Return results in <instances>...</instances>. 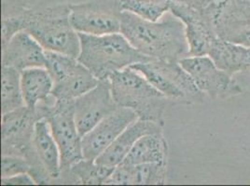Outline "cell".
Masks as SVG:
<instances>
[{"instance_id": "obj_1", "label": "cell", "mask_w": 250, "mask_h": 186, "mask_svg": "<svg viewBox=\"0 0 250 186\" xmlns=\"http://www.w3.org/2000/svg\"><path fill=\"white\" fill-rule=\"evenodd\" d=\"M3 12L2 47L21 30L30 33L45 51L78 59L81 52L79 33L69 21L70 4L63 0H40L31 7H14Z\"/></svg>"}, {"instance_id": "obj_2", "label": "cell", "mask_w": 250, "mask_h": 186, "mask_svg": "<svg viewBox=\"0 0 250 186\" xmlns=\"http://www.w3.org/2000/svg\"><path fill=\"white\" fill-rule=\"evenodd\" d=\"M121 33L138 52L153 60L178 62L188 57L185 25L170 11L157 21L122 11Z\"/></svg>"}, {"instance_id": "obj_3", "label": "cell", "mask_w": 250, "mask_h": 186, "mask_svg": "<svg viewBox=\"0 0 250 186\" xmlns=\"http://www.w3.org/2000/svg\"><path fill=\"white\" fill-rule=\"evenodd\" d=\"M81 52L78 61L98 80L109 79L117 71L153 60L135 49L122 33L94 36L79 33Z\"/></svg>"}, {"instance_id": "obj_4", "label": "cell", "mask_w": 250, "mask_h": 186, "mask_svg": "<svg viewBox=\"0 0 250 186\" xmlns=\"http://www.w3.org/2000/svg\"><path fill=\"white\" fill-rule=\"evenodd\" d=\"M115 102L120 107L133 110L139 119L164 124L167 98L145 76L131 67L113 73L109 76Z\"/></svg>"}, {"instance_id": "obj_5", "label": "cell", "mask_w": 250, "mask_h": 186, "mask_svg": "<svg viewBox=\"0 0 250 186\" xmlns=\"http://www.w3.org/2000/svg\"><path fill=\"white\" fill-rule=\"evenodd\" d=\"M44 118L49 123L52 135L61 154V182L73 183L70 176L71 167L83 159V137L76 120L74 101L53 99L49 104H41Z\"/></svg>"}, {"instance_id": "obj_6", "label": "cell", "mask_w": 250, "mask_h": 186, "mask_svg": "<svg viewBox=\"0 0 250 186\" xmlns=\"http://www.w3.org/2000/svg\"><path fill=\"white\" fill-rule=\"evenodd\" d=\"M131 68L142 74L146 80L170 101L202 103L205 93L177 61L150 60L136 63Z\"/></svg>"}, {"instance_id": "obj_7", "label": "cell", "mask_w": 250, "mask_h": 186, "mask_svg": "<svg viewBox=\"0 0 250 186\" xmlns=\"http://www.w3.org/2000/svg\"><path fill=\"white\" fill-rule=\"evenodd\" d=\"M45 52L46 68L53 79L52 95L55 99L75 101L99 82L78 59L58 52Z\"/></svg>"}, {"instance_id": "obj_8", "label": "cell", "mask_w": 250, "mask_h": 186, "mask_svg": "<svg viewBox=\"0 0 250 186\" xmlns=\"http://www.w3.org/2000/svg\"><path fill=\"white\" fill-rule=\"evenodd\" d=\"M44 118L42 105L30 108L23 105L1 118V151L2 155L25 157L33 147L36 123Z\"/></svg>"}, {"instance_id": "obj_9", "label": "cell", "mask_w": 250, "mask_h": 186, "mask_svg": "<svg viewBox=\"0 0 250 186\" xmlns=\"http://www.w3.org/2000/svg\"><path fill=\"white\" fill-rule=\"evenodd\" d=\"M121 12L113 0L70 4L69 21L78 33L94 36L121 33Z\"/></svg>"}, {"instance_id": "obj_10", "label": "cell", "mask_w": 250, "mask_h": 186, "mask_svg": "<svg viewBox=\"0 0 250 186\" xmlns=\"http://www.w3.org/2000/svg\"><path fill=\"white\" fill-rule=\"evenodd\" d=\"M199 90L211 99H222L241 93L232 76L223 71L208 55L188 56L178 61Z\"/></svg>"}, {"instance_id": "obj_11", "label": "cell", "mask_w": 250, "mask_h": 186, "mask_svg": "<svg viewBox=\"0 0 250 186\" xmlns=\"http://www.w3.org/2000/svg\"><path fill=\"white\" fill-rule=\"evenodd\" d=\"M75 120L82 137L120 107L115 102L109 79L98 84L74 101Z\"/></svg>"}, {"instance_id": "obj_12", "label": "cell", "mask_w": 250, "mask_h": 186, "mask_svg": "<svg viewBox=\"0 0 250 186\" xmlns=\"http://www.w3.org/2000/svg\"><path fill=\"white\" fill-rule=\"evenodd\" d=\"M208 7L197 10L170 1V11L185 25L188 56L208 55L213 43L218 38Z\"/></svg>"}, {"instance_id": "obj_13", "label": "cell", "mask_w": 250, "mask_h": 186, "mask_svg": "<svg viewBox=\"0 0 250 186\" xmlns=\"http://www.w3.org/2000/svg\"><path fill=\"white\" fill-rule=\"evenodd\" d=\"M138 119L137 114L129 108L119 107L84 135L82 141L83 158L95 160L112 145L125 129Z\"/></svg>"}, {"instance_id": "obj_14", "label": "cell", "mask_w": 250, "mask_h": 186, "mask_svg": "<svg viewBox=\"0 0 250 186\" xmlns=\"http://www.w3.org/2000/svg\"><path fill=\"white\" fill-rule=\"evenodd\" d=\"M46 52L39 41L25 30L16 33L2 47V66L22 72L33 67H46Z\"/></svg>"}, {"instance_id": "obj_15", "label": "cell", "mask_w": 250, "mask_h": 186, "mask_svg": "<svg viewBox=\"0 0 250 186\" xmlns=\"http://www.w3.org/2000/svg\"><path fill=\"white\" fill-rule=\"evenodd\" d=\"M163 126L164 124L162 123L138 118L125 129L112 145L95 159V162L115 167L125 160V157L141 137L144 135L163 132Z\"/></svg>"}, {"instance_id": "obj_16", "label": "cell", "mask_w": 250, "mask_h": 186, "mask_svg": "<svg viewBox=\"0 0 250 186\" xmlns=\"http://www.w3.org/2000/svg\"><path fill=\"white\" fill-rule=\"evenodd\" d=\"M33 146L37 156L52 181L60 179L61 154L53 137L49 123L42 118L36 123L33 137Z\"/></svg>"}, {"instance_id": "obj_17", "label": "cell", "mask_w": 250, "mask_h": 186, "mask_svg": "<svg viewBox=\"0 0 250 186\" xmlns=\"http://www.w3.org/2000/svg\"><path fill=\"white\" fill-rule=\"evenodd\" d=\"M21 87L24 104L30 108L53 101V79L46 67H33L21 73Z\"/></svg>"}, {"instance_id": "obj_18", "label": "cell", "mask_w": 250, "mask_h": 186, "mask_svg": "<svg viewBox=\"0 0 250 186\" xmlns=\"http://www.w3.org/2000/svg\"><path fill=\"white\" fill-rule=\"evenodd\" d=\"M208 56L223 71L231 76L250 71V48L225 41L218 37L211 47Z\"/></svg>"}, {"instance_id": "obj_19", "label": "cell", "mask_w": 250, "mask_h": 186, "mask_svg": "<svg viewBox=\"0 0 250 186\" xmlns=\"http://www.w3.org/2000/svg\"><path fill=\"white\" fill-rule=\"evenodd\" d=\"M168 152L164 132L144 135L136 142L123 162L131 165L167 162Z\"/></svg>"}, {"instance_id": "obj_20", "label": "cell", "mask_w": 250, "mask_h": 186, "mask_svg": "<svg viewBox=\"0 0 250 186\" xmlns=\"http://www.w3.org/2000/svg\"><path fill=\"white\" fill-rule=\"evenodd\" d=\"M25 105L21 87V72L11 66L1 70V114Z\"/></svg>"}, {"instance_id": "obj_21", "label": "cell", "mask_w": 250, "mask_h": 186, "mask_svg": "<svg viewBox=\"0 0 250 186\" xmlns=\"http://www.w3.org/2000/svg\"><path fill=\"white\" fill-rule=\"evenodd\" d=\"M114 168L113 167L98 164L95 160L83 158L71 167L69 173L73 183H81L85 186H100L105 185Z\"/></svg>"}, {"instance_id": "obj_22", "label": "cell", "mask_w": 250, "mask_h": 186, "mask_svg": "<svg viewBox=\"0 0 250 186\" xmlns=\"http://www.w3.org/2000/svg\"><path fill=\"white\" fill-rule=\"evenodd\" d=\"M120 11L134 13L150 21H159L170 11L169 0H113Z\"/></svg>"}, {"instance_id": "obj_23", "label": "cell", "mask_w": 250, "mask_h": 186, "mask_svg": "<svg viewBox=\"0 0 250 186\" xmlns=\"http://www.w3.org/2000/svg\"><path fill=\"white\" fill-rule=\"evenodd\" d=\"M136 186L166 185L167 162L136 165Z\"/></svg>"}, {"instance_id": "obj_24", "label": "cell", "mask_w": 250, "mask_h": 186, "mask_svg": "<svg viewBox=\"0 0 250 186\" xmlns=\"http://www.w3.org/2000/svg\"><path fill=\"white\" fill-rule=\"evenodd\" d=\"M105 185L109 186H136V165L122 162L115 167Z\"/></svg>"}, {"instance_id": "obj_25", "label": "cell", "mask_w": 250, "mask_h": 186, "mask_svg": "<svg viewBox=\"0 0 250 186\" xmlns=\"http://www.w3.org/2000/svg\"><path fill=\"white\" fill-rule=\"evenodd\" d=\"M29 171L30 166L24 157L18 155H2L1 178L29 173Z\"/></svg>"}, {"instance_id": "obj_26", "label": "cell", "mask_w": 250, "mask_h": 186, "mask_svg": "<svg viewBox=\"0 0 250 186\" xmlns=\"http://www.w3.org/2000/svg\"><path fill=\"white\" fill-rule=\"evenodd\" d=\"M36 181L29 173H21L8 178H1V186H34Z\"/></svg>"}, {"instance_id": "obj_27", "label": "cell", "mask_w": 250, "mask_h": 186, "mask_svg": "<svg viewBox=\"0 0 250 186\" xmlns=\"http://www.w3.org/2000/svg\"><path fill=\"white\" fill-rule=\"evenodd\" d=\"M229 42L250 48V25L237 33Z\"/></svg>"}, {"instance_id": "obj_28", "label": "cell", "mask_w": 250, "mask_h": 186, "mask_svg": "<svg viewBox=\"0 0 250 186\" xmlns=\"http://www.w3.org/2000/svg\"><path fill=\"white\" fill-rule=\"evenodd\" d=\"M169 1L184 4L197 10H204L216 0H169Z\"/></svg>"}, {"instance_id": "obj_29", "label": "cell", "mask_w": 250, "mask_h": 186, "mask_svg": "<svg viewBox=\"0 0 250 186\" xmlns=\"http://www.w3.org/2000/svg\"><path fill=\"white\" fill-rule=\"evenodd\" d=\"M216 1H219V0H216Z\"/></svg>"}]
</instances>
